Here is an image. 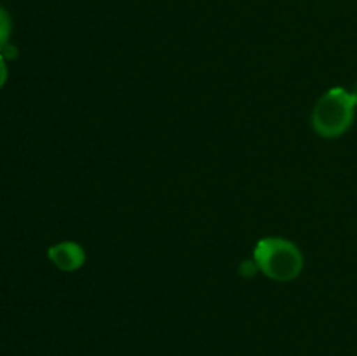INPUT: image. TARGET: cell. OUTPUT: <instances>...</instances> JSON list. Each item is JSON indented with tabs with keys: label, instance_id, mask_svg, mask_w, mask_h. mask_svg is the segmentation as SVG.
Returning a JSON list of instances; mask_svg holds the SVG:
<instances>
[{
	"label": "cell",
	"instance_id": "277c9868",
	"mask_svg": "<svg viewBox=\"0 0 357 356\" xmlns=\"http://www.w3.org/2000/svg\"><path fill=\"white\" fill-rule=\"evenodd\" d=\"M10 34H13V21H10L9 13L0 6V51L7 45Z\"/></svg>",
	"mask_w": 357,
	"mask_h": 356
},
{
	"label": "cell",
	"instance_id": "3957f363",
	"mask_svg": "<svg viewBox=\"0 0 357 356\" xmlns=\"http://www.w3.org/2000/svg\"><path fill=\"white\" fill-rule=\"evenodd\" d=\"M47 257L59 271H77L86 262V251L75 241H61L47 250Z\"/></svg>",
	"mask_w": 357,
	"mask_h": 356
},
{
	"label": "cell",
	"instance_id": "5b68a950",
	"mask_svg": "<svg viewBox=\"0 0 357 356\" xmlns=\"http://www.w3.org/2000/svg\"><path fill=\"white\" fill-rule=\"evenodd\" d=\"M7 73H9V72H7V65H6V61H3V56L0 54V89L6 86Z\"/></svg>",
	"mask_w": 357,
	"mask_h": 356
},
{
	"label": "cell",
	"instance_id": "6da1fadb",
	"mask_svg": "<svg viewBox=\"0 0 357 356\" xmlns=\"http://www.w3.org/2000/svg\"><path fill=\"white\" fill-rule=\"evenodd\" d=\"M357 89L331 87L316 101L310 115V124L321 138H340L351 129L356 119Z\"/></svg>",
	"mask_w": 357,
	"mask_h": 356
},
{
	"label": "cell",
	"instance_id": "7a4b0ae2",
	"mask_svg": "<svg viewBox=\"0 0 357 356\" xmlns=\"http://www.w3.org/2000/svg\"><path fill=\"white\" fill-rule=\"evenodd\" d=\"M260 272L274 281H293L303 271V255L293 241L286 237H264L253 251Z\"/></svg>",
	"mask_w": 357,
	"mask_h": 356
}]
</instances>
